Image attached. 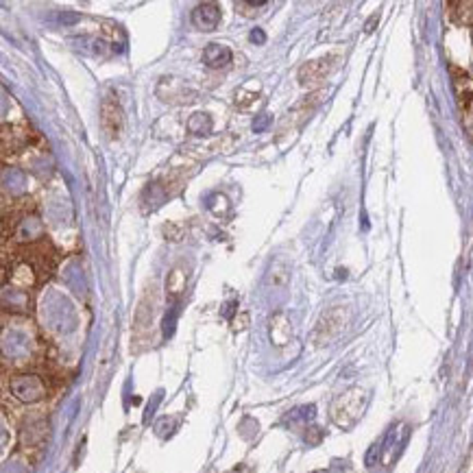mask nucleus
I'll use <instances>...</instances> for the list:
<instances>
[{
	"label": "nucleus",
	"mask_w": 473,
	"mask_h": 473,
	"mask_svg": "<svg viewBox=\"0 0 473 473\" xmlns=\"http://www.w3.org/2000/svg\"><path fill=\"white\" fill-rule=\"evenodd\" d=\"M251 40H253V42H257V44H264V40H266V37H264V33H262V31H259V28H255L253 33H251Z\"/></svg>",
	"instance_id": "obj_6"
},
{
	"label": "nucleus",
	"mask_w": 473,
	"mask_h": 473,
	"mask_svg": "<svg viewBox=\"0 0 473 473\" xmlns=\"http://www.w3.org/2000/svg\"><path fill=\"white\" fill-rule=\"evenodd\" d=\"M327 61L320 59V61H310V64H305L301 70H299V81L303 85H312V83H318L320 79H325V74L329 72V66H325Z\"/></svg>",
	"instance_id": "obj_3"
},
{
	"label": "nucleus",
	"mask_w": 473,
	"mask_h": 473,
	"mask_svg": "<svg viewBox=\"0 0 473 473\" xmlns=\"http://www.w3.org/2000/svg\"><path fill=\"white\" fill-rule=\"evenodd\" d=\"M188 127H190V131L196 133V135H205V133H209V129H212V118H209L207 114H194V116L190 118V122H188Z\"/></svg>",
	"instance_id": "obj_5"
},
{
	"label": "nucleus",
	"mask_w": 473,
	"mask_h": 473,
	"mask_svg": "<svg viewBox=\"0 0 473 473\" xmlns=\"http://www.w3.org/2000/svg\"><path fill=\"white\" fill-rule=\"evenodd\" d=\"M101 125H103V131H105L107 135H110L112 140L120 135L122 125H125L122 107H120L118 98H114L112 94L103 101V107H101Z\"/></svg>",
	"instance_id": "obj_1"
},
{
	"label": "nucleus",
	"mask_w": 473,
	"mask_h": 473,
	"mask_svg": "<svg viewBox=\"0 0 473 473\" xmlns=\"http://www.w3.org/2000/svg\"><path fill=\"white\" fill-rule=\"evenodd\" d=\"M203 59L209 68H223L232 61V51L223 44H209L203 51Z\"/></svg>",
	"instance_id": "obj_4"
},
{
	"label": "nucleus",
	"mask_w": 473,
	"mask_h": 473,
	"mask_svg": "<svg viewBox=\"0 0 473 473\" xmlns=\"http://www.w3.org/2000/svg\"><path fill=\"white\" fill-rule=\"evenodd\" d=\"M221 22V9L214 3H203L192 11V24L201 31H214Z\"/></svg>",
	"instance_id": "obj_2"
}]
</instances>
